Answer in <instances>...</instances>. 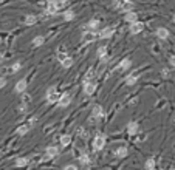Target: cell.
I'll return each instance as SVG.
<instances>
[{
  "label": "cell",
  "mask_w": 175,
  "mask_h": 170,
  "mask_svg": "<svg viewBox=\"0 0 175 170\" xmlns=\"http://www.w3.org/2000/svg\"><path fill=\"white\" fill-rule=\"evenodd\" d=\"M115 8L124 9V11H130L133 9V3L130 0H115Z\"/></svg>",
  "instance_id": "cell-1"
},
{
  "label": "cell",
  "mask_w": 175,
  "mask_h": 170,
  "mask_svg": "<svg viewBox=\"0 0 175 170\" xmlns=\"http://www.w3.org/2000/svg\"><path fill=\"white\" fill-rule=\"evenodd\" d=\"M59 99H61V96L58 94L56 88L54 87L48 88V91H47V101L48 102H59Z\"/></svg>",
  "instance_id": "cell-2"
},
{
  "label": "cell",
  "mask_w": 175,
  "mask_h": 170,
  "mask_svg": "<svg viewBox=\"0 0 175 170\" xmlns=\"http://www.w3.org/2000/svg\"><path fill=\"white\" fill-rule=\"evenodd\" d=\"M104 145H106V136H104V135H98V136L95 138V141H93L95 150H102Z\"/></svg>",
  "instance_id": "cell-3"
},
{
  "label": "cell",
  "mask_w": 175,
  "mask_h": 170,
  "mask_svg": "<svg viewBox=\"0 0 175 170\" xmlns=\"http://www.w3.org/2000/svg\"><path fill=\"white\" fill-rule=\"evenodd\" d=\"M115 33V28L113 27H107V28H104L102 31H99V37H101V39H107V37H110L112 34Z\"/></svg>",
  "instance_id": "cell-4"
},
{
  "label": "cell",
  "mask_w": 175,
  "mask_h": 170,
  "mask_svg": "<svg viewBox=\"0 0 175 170\" xmlns=\"http://www.w3.org/2000/svg\"><path fill=\"white\" fill-rule=\"evenodd\" d=\"M143 30H144V23H141V22H135V23H132V27H130V31L133 34H138Z\"/></svg>",
  "instance_id": "cell-5"
},
{
  "label": "cell",
  "mask_w": 175,
  "mask_h": 170,
  "mask_svg": "<svg viewBox=\"0 0 175 170\" xmlns=\"http://www.w3.org/2000/svg\"><path fill=\"white\" fill-rule=\"evenodd\" d=\"M95 90H96V84H95V82H85V84H84V91H85V94H93Z\"/></svg>",
  "instance_id": "cell-6"
},
{
  "label": "cell",
  "mask_w": 175,
  "mask_h": 170,
  "mask_svg": "<svg viewBox=\"0 0 175 170\" xmlns=\"http://www.w3.org/2000/svg\"><path fill=\"white\" fill-rule=\"evenodd\" d=\"M58 6H56V3L54 2H50L48 5H47V8H45V11H47V14H50V16H54L56 13H58Z\"/></svg>",
  "instance_id": "cell-7"
},
{
  "label": "cell",
  "mask_w": 175,
  "mask_h": 170,
  "mask_svg": "<svg viewBox=\"0 0 175 170\" xmlns=\"http://www.w3.org/2000/svg\"><path fill=\"white\" fill-rule=\"evenodd\" d=\"M70 102H71V98H70L68 93H65V94L61 96V99H59V105L61 107H67V105H70Z\"/></svg>",
  "instance_id": "cell-8"
},
{
  "label": "cell",
  "mask_w": 175,
  "mask_h": 170,
  "mask_svg": "<svg viewBox=\"0 0 175 170\" xmlns=\"http://www.w3.org/2000/svg\"><path fill=\"white\" fill-rule=\"evenodd\" d=\"M91 110H93V111H91L93 118H102V116H104V111H102V107H101V105H95Z\"/></svg>",
  "instance_id": "cell-9"
},
{
  "label": "cell",
  "mask_w": 175,
  "mask_h": 170,
  "mask_svg": "<svg viewBox=\"0 0 175 170\" xmlns=\"http://www.w3.org/2000/svg\"><path fill=\"white\" fill-rule=\"evenodd\" d=\"M25 90H27V81L20 79V81L16 84V91H17V93H22V91H25Z\"/></svg>",
  "instance_id": "cell-10"
},
{
  "label": "cell",
  "mask_w": 175,
  "mask_h": 170,
  "mask_svg": "<svg viewBox=\"0 0 175 170\" xmlns=\"http://www.w3.org/2000/svg\"><path fill=\"white\" fill-rule=\"evenodd\" d=\"M130 65H132V60L130 59H124V60L119 62V65L116 67V70H127Z\"/></svg>",
  "instance_id": "cell-11"
},
{
  "label": "cell",
  "mask_w": 175,
  "mask_h": 170,
  "mask_svg": "<svg viewBox=\"0 0 175 170\" xmlns=\"http://www.w3.org/2000/svg\"><path fill=\"white\" fill-rule=\"evenodd\" d=\"M33 122H34V121H31V124H30V125H20V127L16 130V133H17V135H25V133H28V130L31 128Z\"/></svg>",
  "instance_id": "cell-12"
},
{
  "label": "cell",
  "mask_w": 175,
  "mask_h": 170,
  "mask_svg": "<svg viewBox=\"0 0 175 170\" xmlns=\"http://www.w3.org/2000/svg\"><path fill=\"white\" fill-rule=\"evenodd\" d=\"M36 22H37V17H36V16H33V14H28L27 17H25V25H28V27L34 25Z\"/></svg>",
  "instance_id": "cell-13"
},
{
  "label": "cell",
  "mask_w": 175,
  "mask_h": 170,
  "mask_svg": "<svg viewBox=\"0 0 175 170\" xmlns=\"http://www.w3.org/2000/svg\"><path fill=\"white\" fill-rule=\"evenodd\" d=\"M157 36H158L160 39H163V40H164V39H167V37H169V31H167L166 28H158V30H157Z\"/></svg>",
  "instance_id": "cell-14"
},
{
  "label": "cell",
  "mask_w": 175,
  "mask_h": 170,
  "mask_svg": "<svg viewBox=\"0 0 175 170\" xmlns=\"http://www.w3.org/2000/svg\"><path fill=\"white\" fill-rule=\"evenodd\" d=\"M127 153H129V150H127L126 147H119V149L115 152V155H116L118 158H124V156H127Z\"/></svg>",
  "instance_id": "cell-15"
},
{
  "label": "cell",
  "mask_w": 175,
  "mask_h": 170,
  "mask_svg": "<svg viewBox=\"0 0 175 170\" xmlns=\"http://www.w3.org/2000/svg\"><path fill=\"white\" fill-rule=\"evenodd\" d=\"M96 54H98V57L106 59V56H107V46H99L98 51H96Z\"/></svg>",
  "instance_id": "cell-16"
},
{
  "label": "cell",
  "mask_w": 175,
  "mask_h": 170,
  "mask_svg": "<svg viewBox=\"0 0 175 170\" xmlns=\"http://www.w3.org/2000/svg\"><path fill=\"white\" fill-rule=\"evenodd\" d=\"M58 153H59L58 147H48V149H47V156H48V158H53V156H56Z\"/></svg>",
  "instance_id": "cell-17"
},
{
  "label": "cell",
  "mask_w": 175,
  "mask_h": 170,
  "mask_svg": "<svg viewBox=\"0 0 175 170\" xmlns=\"http://www.w3.org/2000/svg\"><path fill=\"white\" fill-rule=\"evenodd\" d=\"M124 19H126V22L135 23L136 22V13H127L126 16H124Z\"/></svg>",
  "instance_id": "cell-18"
},
{
  "label": "cell",
  "mask_w": 175,
  "mask_h": 170,
  "mask_svg": "<svg viewBox=\"0 0 175 170\" xmlns=\"http://www.w3.org/2000/svg\"><path fill=\"white\" fill-rule=\"evenodd\" d=\"M127 130H129V133H130V135H136L138 124H136V122H129V125H127Z\"/></svg>",
  "instance_id": "cell-19"
},
{
  "label": "cell",
  "mask_w": 175,
  "mask_h": 170,
  "mask_svg": "<svg viewBox=\"0 0 175 170\" xmlns=\"http://www.w3.org/2000/svg\"><path fill=\"white\" fill-rule=\"evenodd\" d=\"M136 81H138V74H130L126 79V85H133V84H136Z\"/></svg>",
  "instance_id": "cell-20"
},
{
  "label": "cell",
  "mask_w": 175,
  "mask_h": 170,
  "mask_svg": "<svg viewBox=\"0 0 175 170\" xmlns=\"http://www.w3.org/2000/svg\"><path fill=\"white\" fill-rule=\"evenodd\" d=\"M71 142V136L70 135H64L62 138H61V144H62V147H67V145Z\"/></svg>",
  "instance_id": "cell-21"
},
{
  "label": "cell",
  "mask_w": 175,
  "mask_h": 170,
  "mask_svg": "<svg viewBox=\"0 0 175 170\" xmlns=\"http://www.w3.org/2000/svg\"><path fill=\"white\" fill-rule=\"evenodd\" d=\"M43 42H45L43 36H37V37H34V39H33V45H34V46H40Z\"/></svg>",
  "instance_id": "cell-22"
},
{
  "label": "cell",
  "mask_w": 175,
  "mask_h": 170,
  "mask_svg": "<svg viewBox=\"0 0 175 170\" xmlns=\"http://www.w3.org/2000/svg\"><path fill=\"white\" fill-rule=\"evenodd\" d=\"M28 164V159L27 158H17L16 159V165L17 167H23V165H27Z\"/></svg>",
  "instance_id": "cell-23"
},
{
  "label": "cell",
  "mask_w": 175,
  "mask_h": 170,
  "mask_svg": "<svg viewBox=\"0 0 175 170\" xmlns=\"http://www.w3.org/2000/svg\"><path fill=\"white\" fill-rule=\"evenodd\" d=\"M146 168H147V170H154V168H155V159H152V158L147 159V161H146Z\"/></svg>",
  "instance_id": "cell-24"
},
{
  "label": "cell",
  "mask_w": 175,
  "mask_h": 170,
  "mask_svg": "<svg viewBox=\"0 0 175 170\" xmlns=\"http://www.w3.org/2000/svg\"><path fill=\"white\" fill-rule=\"evenodd\" d=\"M87 27H88V28H91V30H95V28H98V27H99V20H96V19H93V20H90V22L87 23Z\"/></svg>",
  "instance_id": "cell-25"
},
{
  "label": "cell",
  "mask_w": 175,
  "mask_h": 170,
  "mask_svg": "<svg viewBox=\"0 0 175 170\" xmlns=\"http://www.w3.org/2000/svg\"><path fill=\"white\" fill-rule=\"evenodd\" d=\"M20 68H22L20 62H16L14 65H11V68H9V71H11V74H14V73H17V71H19Z\"/></svg>",
  "instance_id": "cell-26"
},
{
  "label": "cell",
  "mask_w": 175,
  "mask_h": 170,
  "mask_svg": "<svg viewBox=\"0 0 175 170\" xmlns=\"http://www.w3.org/2000/svg\"><path fill=\"white\" fill-rule=\"evenodd\" d=\"M61 63H62V67H64V68H70V67L73 65V59H71V57H67V59H65V60H62Z\"/></svg>",
  "instance_id": "cell-27"
},
{
  "label": "cell",
  "mask_w": 175,
  "mask_h": 170,
  "mask_svg": "<svg viewBox=\"0 0 175 170\" xmlns=\"http://www.w3.org/2000/svg\"><path fill=\"white\" fill-rule=\"evenodd\" d=\"M79 162H81L82 165H87V164H90V158H88L87 155H81V156H79Z\"/></svg>",
  "instance_id": "cell-28"
},
{
  "label": "cell",
  "mask_w": 175,
  "mask_h": 170,
  "mask_svg": "<svg viewBox=\"0 0 175 170\" xmlns=\"http://www.w3.org/2000/svg\"><path fill=\"white\" fill-rule=\"evenodd\" d=\"M67 57H68V56H67V53H65V51H64V50H61V51H59V53H58V59H59V60H61V62H62V60H65V59H67Z\"/></svg>",
  "instance_id": "cell-29"
},
{
  "label": "cell",
  "mask_w": 175,
  "mask_h": 170,
  "mask_svg": "<svg viewBox=\"0 0 175 170\" xmlns=\"http://www.w3.org/2000/svg\"><path fill=\"white\" fill-rule=\"evenodd\" d=\"M93 78V70L90 68L88 71H87V74H85V78H84V82H90V79Z\"/></svg>",
  "instance_id": "cell-30"
},
{
  "label": "cell",
  "mask_w": 175,
  "mask_h": 170,
  "mask_svg": "<svg viewBox=\"0 0 175 170\" xmlns=\"http://www.w3.org/2000/svg\"><path fill=\"white\" fill-rule=\"evenodd\" d=\"M67 2H68V0H54V3H56V6H58L59 9H61L62 6H65Z\"/></svg>",
  "instance_id": "cell-31"
},
{
  "label": "cell",
  "mask_w": 175,
  "mask_h": 170,
  "mask_svg": "<svg viewBox=\"0 0 175 170\" xmlns=\"http://www.w3.org/2000/svg\"><path fill=\"white\" fill-rule=\"evenodd\" d=\"M74 17V13L73 11H65V14H64V19L65 20H71Z\"/></svg>",
  "instance_id": "cell-32"
},
{
  "label": "cell",
  "mask_w": 175,
  "mask_h": 170,
  "mask_svg": "<svg viewBox=\"0 0 175 170\" xmlns=\"http://www.w3.org/2000/svg\"><path fill=\"white\" fill-rule=\"evenodd\" d=\"M84 36H85V40H87V42H91V40H95V37H96L95 33H87V34H84Z\"/></svg>",
  "instance_id": "cell-33"
},
{
  "label": "cell",
  "mask_w": 175,
  "mask_h": 170,
  "mask_svg": "<svg viewBox=\"0 0 175 170\" xmlns=\"http://www.w3.org/2000/svg\"><path fill=\"white\" fill-rule=\"evenodd\" d=\"M78 133H79V136H82V138H87V136H88V135L84 132V128H81V127L78 128Z\"/></svg>",
  "instance_id": "cell-34"
},
{
  "label": "cell",
  "mask_w": 175,
  "mask_h": 170,
  "mask_svg": "<svg viewBox=\"0 0 175 170\" xmlns=\"http://www.w3.org/2000/svg\"><path fill=\"white\" fill-rule=\"evenodd\" d=\"M64 170H78V168H76V165H73V164H68V165H67Z\"/></svg>",
  "instance_id": "cell-35"
},
{
  "label": "cell",
  "mask_w": 175,
  "mask_h": 170,
  "mask_svg": "<svg viewBox=\"0 0 175 170\" xmlns=\"http://www.w3.org/2000/svg\"><path fill=\"white\" fill-rule=\"evenodd\" d=\"M6 85V79L5 78H0V88H3Z\"/></svg>",
  "instance_id": "cell-36"
},
{
  "label": "cell",
  "mask_w": 175,
  "mask_h": 170,
  "mask_svg": "<svg viewBox=\"0 0 175 170\" xmlns=\"http://www.w3.org/2000/svg\"><path fill=\"white\" fill-rule=\"evenodd\" d=\"M163 76H164V78L169 76V70H163Z\"/></svg>",
  "instance_id": "cell-37"
},
{
  "label": "cell",
  "mask_w": 175,
  "mask_h": 170,
  "mask_svg": "<svg viewBox=\"0 0 175 170\" xmlns=\"http://www.w3.org/2000/svg\"><path fill=\"white\" fill-rule=\"evenodd\" d=\"M170 63L175 67V56H172V57H170Z\"/></svg>",
  "instance_id": "cell-38"
},
{
  "label": "cell",
  "mask_w": 175,
  "mask_h": 170,
  "mask_svg": "<svg viewBox=\"0 0 175 170\" xmlns=\"http://www.w3.org/2000/svg\"><path fill=\"white\" fill-rule=\"evenodd\" d=\"M2 62H3V54L0 53V63H2Z\"/></svg>",
  "instance_id": "cell-39"
},
{
  "label": "cell",
  "mask_w": 175,
  "mask_h": 170,
  "mask_svg": "<svg viewBox=\"0 0 175 170\" xmlns=\"http://www.w3.org/2000/svg\"><path fill=\"white\" fill-rule=\"evenodd\" d=\"M173 23H175V16H173Z\"/></svg>",
  "instance_id": "cell-40"
},
{
  "label": "cell",
  "mask_w": 175,
  "mask_h": 170,
  "mask_svg": "<svg viewBox=\"0 0 175 170\" xmlns=\"http://www.w3.org/2000/svg\"><path fill=\"white\" fill-rule=\"evenodd\" d=\"M170 170H175V168H170Z\"/></svg>",
  "instance_id": "cell-41"
},
{
  "label": "cell",
  "mask_w": 175,
  "mask_h": 170,
  "mask_svg": "<svg viewBox=\"0 0 175 170\" xmlns=\"http://www.w3.org/2000/svg\"><path fill=\"white\" fill-rule=\"evenodd\" d=\"M0 42H2V40H0Z\"/></svg>",
  "instance_id": "cell-42"
}]
</instances>
